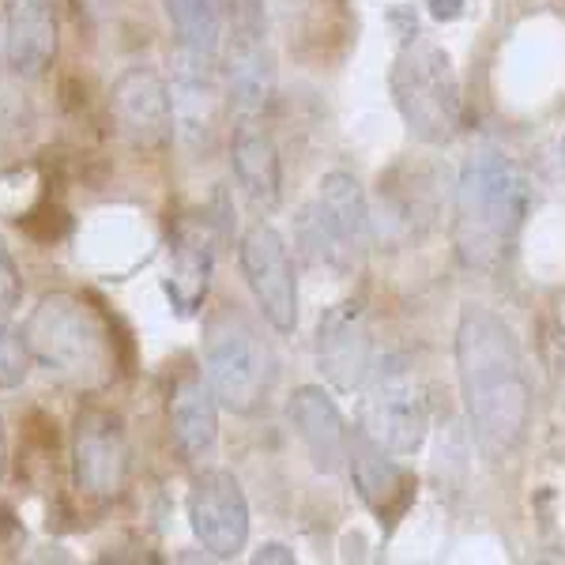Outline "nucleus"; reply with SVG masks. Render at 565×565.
Returning a JSON list of instances; mask_svg holds the SVG:
<instances>
[{"label": "nucleus", "instance_id": "1", "mask_svg": "<svg viewBox=\"0 0 565 565\" xmlns=\"http://www.w3.org/2000/svg\"><path fill=\"white\" fill-rule=\"evenodd\" d=\"M457 373L479 452L490 463L516 460L532 430V373L516 332L490 309L468 306L457 328Z\"/></svg>", "mask_w": 565, "mask_h": 565}, {"label": "nucleus", "instance_id": "2", "mask_svg": "<svg viewBox=\"0 0 565 565\" xmlns=\"http://www.w3.org/2000/svg\"><path fill=\"white\" fill-rule=\"evenodd\" d=\"M527 212V189L521 170L505 151L479 148L463 159L452 212V249L463 268L501 271L513 257Z\"/></svg>", "mask_w": 565, "mask_h": 565}, {"label": "nucleus", "instance_id": "3", "mask_svg": "<svg viewBox=\"0 0 565 565\" xmlns=\"http://www.w3.org/2000/svg\"><path fill=\"white\" fill-rule=\"evenodd\" d=\"M103 309H90L79 295L53 290L26 317L31 359L61 385L98 388L117 370V335Z\"/></svg>", "mask_w": 565, "mask_h": 565}, {"label": "nucleus", "instance_id": "4", "mask_svg": "<svg viewBox=\"0 0 565 565\" xmlns=\"http://www.w3.org/2000/svg\"><path fill=\"white\" fill-rule=\"evenodd\" d=\"M392 98L423 143H452L463 129V90L452 68V57L437 42L412 39L396 53L392 65Z\"/></svg>", "mask_w": 565, "mask_h": 565}, {"label": "nucleus", "instance_id": "5", "mask_svg": "<svg viewBox=\"0 0 565 565\" xmlns=\"http://www.w3.org/2000/svg\"><path fill=\"white\" fill-rule=\"evenodd\" d=\"M271 354L234 306L218 309L204 328V381L212 385L218 407L234 415H253L271 392Z\"/></svg>", "mask_w": 565, "mask_h": 565}, {"label": "nucleus", "instance_id": "6", "mask_svg": "<svg viewBox=\"0 0 565 565\" xmlns=\"http://www.w3.org/2000/svg\"><path fill=\"white\" fill-rule=\"evenodd\" d=\"M298 238L309 260L335 271L362 268L370 249V204L359 178L348 170H332L321 178L317 196L302 207Z\"/></svg>", "mask_w": 565, "mask_h": 565}, {"label": "nucleus", "instance_id": "7", "mask_svg": "<svg viewBox=\"0 0 565 565\" xmlns=\"http://www.w3.org/2000/svg\"><path fill=\"white\" fill-rule=\"evenodd\" d=\"M226 39L218 53L226 106L238 121H257L276 95V57L268 50V20L260 0H223Z\"/></svg>", "mask_w": 565, "mask_h": 565}, {"label": "nucleus", "instance_id": "8", "mask_svg": "<svg viewBox=\"0 0 565 565\" xmlns=\"http://www.w3.org/2000/svg\"><path fill=\"white\" fill-rule=\"evenodd\" d=\"M430 430V404L404 359L373 362L362 399V434L392 457H415Z\"/></svg>", "mask_w": 565, "mask_h": 565}, {"label": "nucleus", "instance_id": "9", "mask_svg": "<svg viewBox=\"0 0 565 565\" xmlns=\"http://www.w3.org/2000/svg\"><path fill=\"white\" fill-rule=\"evenodd\" d=\"M242 276L249 282L253 298H257L264 321L276 332L290 335L298 328V279L295 260L282 242V234L271 223H257L242 234L238 245Z\"/></svg>", "mask_w": 565, "mask_h": 565}, {"label": "nucleus", "instance_id": "10", "mask_svg": "<svg viewBox=\"0 0 565 565\" xmlns=\"http://www.w3.org/2000/svg\"><path fill=\"white\" fill-rule=\"evenodd\" d=\"M72 479L90 498H117L129 482L125 423L106 407H87L72 426Z\"/></svg>", "mask_w": 565, "mask_h": 565}, {"label": "nucleus", "instance_id": "11", "mask_svg": "<svg viewBox=\"0 0 565 565\" xmlns=\"http://www.w3.org/2000/svg\"><path fill=\"white\" fill-rule=\"evenodd\" d=\"M109 117L125 143L136 151H159L174 136V95L170 84L148 65H136L117 76L109 90Z\"/></svg>", "mask_w": 565, "mask_h": 565}, {"label": "nucleus", "instance_id": "12", "mask_svg": "<svg viewBox=\"0 0 565 565\" xmlns=\"http://www.w3.org/2000/svg\"><path fill=\"white\" fill-rule=\"evenodd\" d=\"M189 524L212 558H238L249 543V501L242 482L223 468L196 476L189 490Z\"/></svg>", "mask_w": 565, "mask_h": 565}, {"label": "nucleus", "instance_id": "13", "mask_svg": "<svg viewBox=\"0 0 565 565\" xmlns=\"http://www.w3.org/2000/svg\"><path fill=\"white\" fill-rule=\"evenodd\" d=\"M170 95H174V132L189 151H212L218 106H223V68L218 57L193 50L174 53V76H170Z\"/></svg>", "mask_w": 565, "mask_h": 565}, {"label": "nucleus", "instance_id": "14", "mask_svg": "<svg viewBox=\"0 0 565 565\" xmlns=\"http://www.w3.org/2000/svg\"><path fill=\"white\" fill-rule=\"evenodd\" d=\"M370 321L359 302H340L324 309L317 321V366L324 381L340 392H362L373 373Z\"/></svg>", "mask_w": 565, "mask_h": 565}, {"label": "nucleus", "instance_id": "15", "mask_svg": "<svg viewBox=\"0 0 565 565\" xmlns=\"http://www.w3.org/2000/svg\"><path fill=\"white\" fill-rule=\"evenodd\" d=\"M348 468L359 498L366 501V509L381 524H396L412 509L418 490L415 476L399 463V457H392L381 445H373L362 430L348 445Z\"/></svg>", "mask_w": 565, "mask_h": 565}, {"label": "nucleus", "instance_id": "16", "mask_svg": "<svg viewBox=\"0 0 565 565\" xmlns=\"http://www.w3.org/2000/svg\"><path fill=\"white\" fill-rule=\"evenodd\" d=\"M57 15L50 0H8L4 12V57L23 79H39L57 61Z\"/></svg>", "mask_w": 565, "mask_h": 565}, {"label": "nucleus", "instance_id": "17", "mask_svg": "<svg viewBox=\"0 0 565 565\" xmlns=\"http://www.w3.org/2000/svg\"><path fill=\"white\" fill-rule=\"evenodd\" d=\"M231 170L234 181L253 207L271 212L282 200V162L279 148L271 140V132L257 121H238V129L231 136Z\"/></svg>", "mask_w": 565, "mask_h": 565}, {"label": "nucleus", "instance_id": "18", "mask_svg": "<svg viewBox=\"0 0 565 565\" xmlns=\"http://www.w3.org/2000/svg\"><path fill=\"white\" fill-rule=\"evenodd\" d=\"M215 271V242L207 223H181L170 253L167 298L181 317H196L207 302Z\"/></svg>", "mask_w": 565, "mask_h": 565}, {"label": "nucleus", "instance_id": "19", "mask_svg": "<svg viewBox=\"0 0 565 565\" xmlns=\"http://www.w3.org/2000/svg\"><path fill=\"white\" fill-rule=\"evenodd\" d=\"M287 415L295 423L298 437L313 457L317 471H340L348 463V445H351V434L343 426V415L335 407V399L328 396L324 388L317 385H302L290 396L287 404Z\"/></svg>", "mask_w": 565, "mask_h": 565}, {"label": "nucleus", "instance_id": "20", "mask_svg": "<svg viewBox=\"0 0 565 565\" xmlns=\"http://www.w3.org/2000/svg\"><path fill=\"white\" fill-rule=\"evenodd\" d=\"M170 437L189 463H204L218 441V399L204 377H181L170 392Z\"/></svg>", "mask_w": 565, "mask_h": 565}, {"label": "nucleus", "instance_id": "21", "mask_svg": "<svg viewBox=\"0 0 565 565\" xmlns=\"http://www.w3.org/2000/svg\"><path fill=\"white\" fill-rule=\"evenodd\" d=\"M162 12L178 39V50L218 57L223 53V12L215 0H162Z\"/></svg>", "mask_w": 565, "mask_h": 565}, {"label": "nucleus", "instance_id": "22", "mask_svg": "<svg viewBox=\"0 0 565 565\" xmlns=\"http://www.w3.org/2000/svg\"><path fill=\"white\" fill-rule=\"evenodd\" d=\"M31 373V348H26V332L12 324V317H0V388L12 392L20 388Z\"/></svg>", "mask_w": 565, "mask_h": 565}, {"label": "nucleus", "instance_id": "23", "mask_svg": "<svg viewBox=\"0 0 565 565\" xmlns=\"http://www.w3.org/2000/svg\"><path fill=\"white\" fill-rule=\"evenodd\" d=\"M20 231L26 234V238L42 242V245H53L61 242L68 234V212L57 204V200H39V204L31 207V212L20 215Z\"/></svg>", "mask_w": 565, "mask_h": 565}, {"label": "nucleus", "instance_id": "24", "mask_svg": "<svg viewBox=\"0 0 565 565\" xmlns=\"http://www.w3.org/2000/svg\"><path fill=\"white\" fill-rule=\"evenodd\" d=\"M23 298V279H20V268H15L12 253H8L4 238H0V317H12L15 306Z\"/></svg>", "mask_w": 565, "mask_h": 565}, {"label": "nucleus", "instance_id": "25", "mask_svg": "<svg viewBox=\"0 0 565 565\" xmlns=\"http://www.w3.org/2000/svg\"><path fill=\"white\" fill-rule=\"evenodd\" d=\"M430 12L434 20H457L463 12V0H430Z\"/></svg>", "mask_w": 565, "mask_h": 565}, {"label": "nucleus", "instance_id": "26", "mask_svg": "<svg viewBox=\"0 0 565 565\" xmlns=\"http://www.w3.org/2000/svg\"><path fill=\"white\" fill-rule=\"evenodd\" d=\"M257 562H295V551H287L282 543H268V546H260Z\"/></svg>", "mask_w": 565, "mask_h": 565}, {"label": "nucleus", "instance_id": "27", "mask_svg": "<svg viewBox=\"0 0 565 565\" xmlns=\"http://www.w3.org/2000/svg\"><path fill=\"white\" fill-rule=\"evenodd\" d=\"M8 471V445H4V430H0V479H4Z\"/></svg>", "mask_w": 565, "mask_h": 565}, {"label": "nucleus", "instance_id": "28", "mask_svg": "<svg viewBox=\"0 0 565 565\" xmlns=\"http://www.w3.org/2000/svg\"><path fill=\"white\" fill-rule=\"evenodd\" d=\"M0 65H8V57H4V34H0Z\"/></svg>", "mask_w": 565, "mask_h": 565}, {"label": "nucleus", "instance_id": "29", "mask_svg": "<svg viewBox=\"0 0 565 565\" xmlns=\"http://www.w3.org/2000/svg\"><path fill=\"white\" fill-rule=\"evenodd\" d=\"M562 178H565V140H562Z\"/></svg>", "mask_w": 565, "mask_h": 565}]
</instances>
